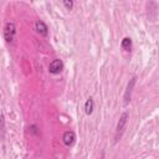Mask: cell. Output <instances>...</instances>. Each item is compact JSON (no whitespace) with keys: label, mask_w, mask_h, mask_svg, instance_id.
I'll use <instances>...</instances> for the list:
<instances>
[{"label":"cell","mask_w":159,"mask_h":159,"mask_svg":"<svg viewBox=\"0 0 159 159\" xmlns=\"http://www.w3.org/2000/svg\"><path fill=\"white\" fill-rule=\"evenodd\" d=\"M127 120H128V113L124 112V113L120 116L119 122H118V124H117V133H116V139H117V140L120 138L122 133L124 132V128H125V125H127Z\"/></svg>","instance_id":"2"},{"label":"cell","mask_w":159,"mask_h":159,"mask_svg":"<svg viewBox=\"0 0 159 159\" xmlns=\"http://www.w3.org/2000/svg\"><path fill=\"white\" fill-rule=\"evenodd\" d=\"M134 83H135V78H132V80H130V82L128 83L127 92H125V94H124V104H127V103H128V101H129V98H130V92H132V88H133Z\"/></svg>","instance_id":"6"},{"label":"cell","mask_w":159,"mask_h":159,"mask_svg":"<svg viewBox=\"0 0 159 159\" xmlns=\"http://www.w3.org/2000/svg\"><path fill=\"white\" fill-rule=\"evenodd\" d=\"M84 112H86V114H91V113L93 112V99H92V98H88V99L86 101Z\"/></svg>","instance_id":"7"},{"label":"cell","mask_w":159,"mask_h":159,"mask_svg":"<svg viewBox=\"0 0 159 159\" xmlns=\"http://www.w3.org/2000/svg\"><path fill=\"white\" fill-rule=\"evenodd\" d=\"M15 34H16L15 24L14 22H6V25L4 27V37H5L6 42H12L15 39Z\"/></svg>","instance_id":"1"},{"label":"cell","mask_w":159,"mask_h":159,"mask_svg":"<svg viewBox=\"0 0 159 159\" xmlns=\"http://www.w3.org/2000/svg\"><path fill=\"white\" fill-rule=\"evenodd\" d=\"M122 47L125 50V51H129L130 47H132V40L129 37H124L122 40Z\"/></svg>","instance_id":"8"},{"label":"cell","mask_w":159,"mask_h":159,"mask_svg":"<svg viewBox=\"0 0 159 159\" xmlns=\"http://www.w3.org/2000/svg\"><path fill=\"white\" fill-rule=\"evenodd\" d=\"M63 5H65L68 10H71V9H72V6H73V2H72L71 0H70V1H68V0H65V1H63Z\"/></svg>","instance_id":"9"},{"label":"cell","mask_w":159,"mask_h":159,"mask_svg":"<svg viewBox=\"0 0 159 159\" xmlns=\"http://www.w3.org/2000/svg\"><path fill=\"white\" fill-rule=\"evenodd\" d=\"M62 139H63V143H65L66 145L71 147V145L75 143L76 137H75V133H73V132H65V134H63Z\"/></svg>","instance_id":"4"},{"label":"cell","mask_w":159,"mask_h":159,"mask_svg":"<svg viewBox=\"0 0 159 159\" xmlns=\"http://www.w3.org/2000/svg\"><path fill=\"white\" fill-rule=\"evenodd\" d=\"M35 27H36V31L40 34V35H42V36H47V34H48V31H47V26L42 22V21H36V24H35Z\"/></svg>","instance_id":"5"},{"label":"cell","mask_w":159,"mask_h":159,"mask_svg":"<svg viewBox=\"0 0 159 159\" xmlns=\"http://www.w3.org/2000/svg\"><path fill=\"white\" fill-rule=\"evenodd\" d=\"M62 68H63V63L61 62V60H53L48 66V71L51 73H60Z\"/></svg>","instance_id":"3"}]
</instances>
